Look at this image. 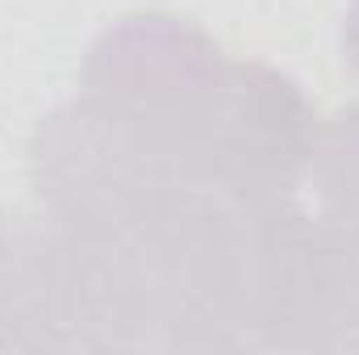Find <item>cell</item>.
<instances>
[{
    "label": "cell",
    "instance_id": "2",
    "mask_svg": "<svg viewBox=\"0 0 359 355\" xmlns=\"http://www.w3.org/2000/svg\"><path fill=\"white\" fill-rule=\"evenodd\" d=\"M268 351H359V230L301 213L284 251Z\"/></svg>",
    "mask_w": 359,
    "mask_h": 355
},
{
    "label": "cell",
    "instance_id": "3",
    "mask_svg": "<svg viewBox=\"0 0 359 355\" xmlns=\"http://www.w3.org/2000/svg\"><path fill=\"white\" fill-rule=\"evenodd\" d=\"M305 184L322 217L359 230V100L322 121Z\"/></svg>",
    "mask_w": 359,
    "mask_h": 355
},
{
    "label": "cell",
    "instance_id": "1",
    "mask_svg": "<svg viewBox=\"0 0 359 355\" xmlns=\"http://www.w3.org/2000/svg\"><path fill=\"white\" fill-rule=\"evenodd\" d=\"M76 96L134 142L276 201H297L305 188L322 130L288 72L230 55L176 13H130L104 25Z\"/></svg>",
    "mask_w": 359,
    "mask_h": 355
},
{
    "label": "cell",
    "instance_id": "4",
    "mask_svg": "<svg viewBox=\"0 0 359 355\" xmlns=\"http://www.w3.org/2000/svg\"><path fill=\"white\" fill-rule=\"evenodd\" d=\"M339 51H343V63L359 76V0H351L347 13H343V25H339Z\"/></svg>",
    "mask_w": 359,
    "mask_h": 355
}]
</instances>
